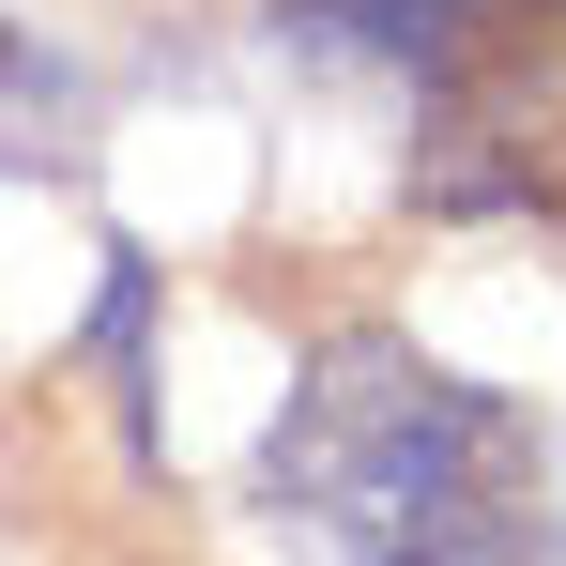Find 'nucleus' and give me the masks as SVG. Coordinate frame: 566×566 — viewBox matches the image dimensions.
<instances>
[{
	"label": "nucleus",
	"instance_id": "nucleus-1",
	"mask_svg": "<svg viewBox=\"0 0 566 566\" xmlns=\"http://www.w3.org/2000/svg\"><path fill=\"white\" fill-rule=\"evenodd\" d=\"M261 490L337 566H521L536 552V429L413 337H337L291 382Z\"/></svg>",
	"mask_w": 566,
	"mask_h": 566
}]
</instances>
